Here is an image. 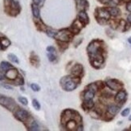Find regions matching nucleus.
Segmentation results:
<instances>
[{"label": "nucleus", "mask_w": 131, "mask_h": 131, "mask_svg": "<svg viewBox=\"0 0 131 131\" xmlns=\"http://www.w3.org/2000/svg\"><path fill=\"white\" fill-rule=\"evenodd\" d=\"M101 45V41L95 39L90 42L87 47V53L89 57L90 64L96 69L101 68V65L104 64L105 61Z\"/></svg>", "instance_id": "nucleus-1"}, {"label": "nucleus", "mask_w": 131, "mask_h": 131, "mask_svg": "<svg viewBox=\"0 0 131 131\" xmlns=\"http://www.w3.org/2000/svg\"><path fill=\"white\" fill-rule=\"evenodd\" d=\"M48 59L50 62H56L57 60V53H51L48 52Z\"/></svg>", "instance_id": "nucleus-23"}, {"label": "nucleus", "mask_w": 131, "mask_h": 131, "mask_svg": "<svg viewBox=\"0 0 131 131\" xmlns=\"http://www.w3.org/2000/svg\"><path fill=\"white\" fill-rule=\"evenodd\" d=\"M129 112H130V109H129V108H126V109H125L122 112V117H126L127 115H129Z\"/></svg>", "instance_id": "nucleus-29"}, {"label": "nucleus", "mask_w": 131, "mask_h": 131, "mask_svg": "<svg viewBox=\"0 0 131 131\" xmlns=\"http://www.w3.org/2000/svg\"><path fill=\"white\" fill-rule=\"evenodd\" d=\"M77 3V9L81 10H86L89 8V2L87 0H75Z\"/></svg>", "instance_id": "nucleus-16"}, {"label": "nucleus", "mask_w": 131, "mask_h": 131, "mask_svg": "<svg viewBox=\"0 0 131 131\" xmlns=\"http://www.w3.org/2000/svg\"><path fill=\"white\" fill-rule=\"evenodd\" d=\"M13 114H14V117L15 119H17L18 121H19L23 123L26 122L28 119L31 117V115L29 113V112L27 111L24 109H22V108H20V107H19L18 109L15 110L13 112Z\"/></svg>", "instance_id": "nucleus-6"}, {"label": "nucleus", "mask_w": 131, "mask_h": 131, "mask_svg": "<svg viewBox=\"0 0 131 131\" xmlns=\"http://www.w3.org/2000/svg\"><path fill=\"white\" fill-rule=\"evenodd\" d=\"M18 100L22 105H28V101H27V99L26 97H24V96H19Z\"/></svg>", "instance_id": "nucleus-27"}, {"label": "nucleus", "mask_w": 131, "mask_h": 131, "mask_svg": "<svg viewBox=\"0 0 131 131\" xmlns=\"http://www.w3.org/2000/svg\"><path fill=\"white\" fill-rule=\"evenodd\" d=\"M78 19H79L80 21L82 23V24L84 26L87 25L89 23V17L88 14L86 13V11H85V10H81V11H79Z\"/></svg>", "instance_id": "nucleus-14"}, {"label": "nucleus", "mask_w": 131, "mask_h": 131, "mask_svg": "<svg viewBox=\"0 0 131 131\" xmlns=\"http://www.w3.org/2000/svg\"><path fill=\"white\" fill-rule=\"evenodd\" d=\"M128 42L131 44V37H129V38L128 39Z\"/></svg>", "instance_id": "nucleus-32"}, {"label": "nucleus", "mask_w": 131, "mask_h": 131, "mask_svg": "<svg viewBox=\"0 0 131 131\" xmlns=\"http://www.w3.org/2000/svg\"><path fill=\"white\" fill-rule=\"evenodd\" d=\"M13 67V65L10 64L9 62H7V61H2L1 63H0V72L1 73H3L4 72H6L7 69H9L10 68Z\"/></svg>", "instance_id": "nucleus-20"}, {"label": "nucleus", "mask_w": 131, "mask_h": 131, "mask_svg": "<svg viewBox=\"0 0 131 131\" xmlns=\"http://www.w3.org/2000/svg\"><path fill=\"white\" fill-rule=\"evenodd\" d=\"M84 73V68L83 66L77 63L73 65V67L71 68V75L74 76V77H82V75Z\"/></svg>", "instance_id": "nucleus-8"}, {"label": "nucleus", "mask_w": 131, "mask_h": 131, "mask_svg": "<svg viewBox=\"0 0 131 131\" xmlns=\"http://www.w3.org/2000/svg\"><path fill=\"white\" fill-rule=\"evenodd\" d=\"M11 44L10 39L4 36L3 34L0 33V51H5L7 50Z\"/></svg>", "instance_id": "nucleus-10"}, {"label": "nucleus", "mask_w": 131, "mask_h": 131, "mask_svg": "<svg viewBox=\"0 0 131 131\" xmlns=\"http://www.w3.org/2000/svg\"><path fill=\"white\" fill-rule=\"evenodd\" d=\"M126 9H127L128 11L131 12V2L129 3H127V5H126Z\"/></svg>", "instance_id": "nucleus-30"}, {"label": "nucleus", "mask_w": 131, "mask_h": 131, "mask_svg": "<svg viewBox=\"0 0 131 131\" xmlns=\"http://www.w3.org/2000/svg\"><path fill=\"white\" fill-rule=\"evenodd\" d=\"M107 10L110 12V14L111 16L116 17V16L120 15V10H119L118 8H117V7H109V8H107Z\"/></svg>", "instance_id": "nucleus-21"}, {"label": "nucleus", "mask_w": 131, "mask_h": 131, "mask_svg": "<svg viewBox=\"0 0 131 131\" xmlns=\"http://www.w3.org/2000/svg\"><path fill=\"white\" fill-rule=\"evenodd\" d=\"M4 12L10 17L18 16L21 12V6L16 0H3Z\"/></svg>", "instance_id": "nucleus-3"}, {"label": "nucleus", "mask_w": 131, "mask_h": 131, "mask_svg": "<svg viewBox=\"0 0 131 131\" xmlns=\"http://www.w3.org/2000/svg\"><path fill=\"white\" fill-rule=\"evenodd\" d=\"M83 27H84V25L82 24V23L77 18L72 24V26L70 27V30L74 35H77V34L80 33V31H81V30L83 28Z\"/></svg>", "instance_id": "nucleus-12"}, {"label": "nucleus", "mask_w": 131, "mask_h": 131, "mask_svg": "<svg viewBox=\"0 0 131 131\" xmlns=\"http://www.w3.org/2000/svg\"><path fill=\"white\" fill-rule=\"evenodd\" d=\"M32 106L35 108L36 110H40V108H41L40 104H39V102L36 99H33L32 100Z\"/></svg>", "instance_id": "nucleus-24"}, {"label": "nucleus", "mask_w": 131, "mask_h": 131, "mask_svg": "<svg viewBox=\"0 0 131 131\" xmlns=\"http://www.w3.org/2000/svg\"><path fill=\"white\" fill-rule=\"evenodd\" d=\"M44 2H45V0H32V3L38 6L39 8L43 7L44 4Z\"/></svg>", "instance_id": "nucleus-25"}, {"label": "nucleus", "mask_w": 131, "mask_h": 131, "mask_svg": "<svg viewBox=\"0 0 131 131\" xmlns=\"http://www.w3.org/2000/svg\"><path fill=\"white\" fill-rule=\"evenodd\" d=\"M127 22H128V24H131V14L127 16Z\"/></svg>", "instance_id": "nucleus-31"}, {"label": "nucleus", "mask_w": 131, "mask_h": 131, "mask_svg": "<svg viewBox=\"0 0 131 131\" xmlns=\"http://www.w3.org/2000/svg\"><path fill=\"white\" fill-rule=\"evenodd\" d=\"M95 92L89 89H86L83 92V100L84 101H92L94 96H95Z\"/></svg>", "instance_id": "nucleus-15"}, {"label": "nucleus", "mask_w": 131, "mask_h": 131, "mask_svg": "<svg viewBox=\"0 0 131 131\" xmlns=\"http://www.w3.org/2000/svg\"><path fill=\"white\" fill-rule=\"evenodd\" d=\"M119 110H120V108H119L118 106L111 105H110L109 107H108L107 112H108V113H109L110 115H111V116H114V115H116L117 113H118Z\"/></svg>", "instance_id": "nucleus-19"}, {"label": "nucleus", "mask_w": 131, "mask_h": 131, "mask_svg": "<svg viewBox=\"0 0 131 131\" xmlns=\"http://www.w3.org/2000/svg\"><path fill=\"white\" fill-rule=\"evenodd\" d=\"M47 52H51V53H57L56 52V48L53 46H48L47 47Z\"/></svg>", "instance_id": "nucleus-28"}, {"label": "nucleus", "mask_w": 131, "mask_h": 131, "mask_svg": "<svg viewBox=\"0 0 131 131\" xmlns=\"http://www.w3.org/2000/svg\"><path fill=\"white\" fill-rule=\"evenodd\" d=\"M0 105L12 113L19 107L13 98L3 95L0 96Z\"/></svg>", "instance_id": "nucleus-5"}, {"label": "nucleus", "mask_w": 131, "mask_h": 131, "mask_svg": "<svg viewBox=\"0 0 131 131\" xmlns=\"http://www.w3.org/2000/svg\"><path fill=\"white\" fill-rule=\"evenodd\" d=\"M74 34L71 31L70 29L68 28H64L60 31H56V34L54 37V39L56 41L64 42V43H69L72 40Z\"/></svg>", "instance_id": "nucleus-4"}, {"label": "nucleus", "mask_w": 131, "mask_h": 131, "mask_svg": "<svg viewBox=\"0 0 131 131\" xmlns=\"http://www.w3.org/2000/svg\"><path fill=\"white\" fill-rule=\"evenodd\" d=\"M129 121H131V115H130V117H129Z\"/></svg>", "instance_id": "nucleus-33"}, {"label": "nucleus", "mask_w": 131, "mask_h": 131, "mask_svg": "<svg viewBox=\"0 0 131 131\" xmlns=\"http://www.w3.org/2000/svg\"><path fill=\"white\" fill-rule=\"evenodd\" d=\"M30 87L34 91V92H39V91L40 90V87H39V85L37 84H35V83L31 84Z\"/></svg>", "instance_id": "nucleus-26"}, {"label": "nucleus", "mask_w": 131, "mask_h": 131, "mask_svg": "<svg viewBox=\"0 0 131 131\" xmlns=\"http://www.w3.org/2000/svg\"><path fill=\"white\" fill-rule=\"evenodd\" d=\"M29 61H30V64L35 68H38L39 64H40V60H39V56L36 54L35 52H33V51L30 53Z\"/></svg>", "instance_id": "nucleus-13"}, {"label": "nucleus", "mask_w": 131, "mask_h": 131, "mask_svg": "<svg viewBox=\"0 0 131 131\" xmlns=\"http://www.w3.org/2000/svg\"><path fill=\"white\" fill-rule=\"evenodd\" d=\"M106 85L112 90H118L123 86V84L120 81H118L117 80H115V79L107 80Z\"/></svg>", "instance_id": "nucleus-11"}, {"label": "nucleus", "mask_w": 131, "mask_h": 131, "mask_svg": "<svg viewBox=\"0 0 131 131\" xmlns=\"http://www.w3.org/2000/svg\"><path fill=\"white\" fill-rule=\"evenodd\" d=\"M25 127L27 128V130L30 131H36V130H39V126L38 122L34 119L32 117H31L28 120L24 123Z\"/></svg>", "instance_id": "nucleus-7"}, {"label": "nucleus", "mask_w": 131, "mask_h": 131, "mask_svg": "<svg viewBox=\"0 0 131 131\" xmlns=\"http://www.w3.org/2000/svg\"><path fill=\"white\" fill-rule=\"evenodd\" d=\"M80 82H81V77L69 75L62 77L60 81V84L64 91L72 92L77 88Z\"/></svg>", "instance_id": "nucleus-2"}, {"label": "nucleus", "mask_w": 131, "mask_h": 131, "mask_svg": "<svg viewBox=\"0 0 131 131\" xmlns=\"http://www.w3.org/2000/svg\"><path fill=\"white\" fill-rule=\"evenodd\" d=\"M31 7L34 19H40V10H39V7L38 6L35 5L34 3H31Z\"/></svg>", "instance_id": "nucleus-18"}, {"label": "nucleus", "mask_w": 131, "mask_h": 131, "mask_svg": "<svg viewBox=\"0 0 131 131\" xmlns=\"http://www.w3.org/2000/svg\"><path fill=\"white\" fill-rule=\"evenodd\" d=\"M126 92L125 90H120L115 96V101L117 103H121V102L124 101L126 98Z\"/></svg>", "instance_id": "nucleus-17"}, {"label": "nucleus", "mask_w": 131, "mask_h": 131, "mask_svg": "<svg viewBox=\"0 0 131 131\" xmlns=\"http://www.w3.org/2000/svg\"><path fill=\"white\" fill-rule=\"evenodd\" d=\"M96 18L98 19H103V20H108L110 17V14L105 8H98L96 10Z\"/></svg>", "instance_id": "nucleus-9"}, {"label": "nucleus", "mask_w": 131, "mask_h": 131, "mask_svg": "<svg viewBox=\"0 0 131 131\" xmlns=\"http://www.w3.org/2000/svg\"><path fill=\"white\" fill-rule=\"evenodd\" d=\"M2 96V95H1V94H0V96Z\"/></svg>", "instance_id": "nucleus-34"}, {"label": "nucleus", "mask_w": 131, "mask_h": 131, "mask_svg": "<svg viewBox=\"0 0 131 131\" xmlns=\"http://www.w3.org/2000/svg\"><path fill=\"white\" fill-rule=\"evenodd\" d=\"M7 57H8V59L12 62V63H15V64H19V59H18V57L15 55V54H13V53H10V54H8V56H7Z\"/></svg>", "instance_id": "nucleus-22"}]
</instances>
